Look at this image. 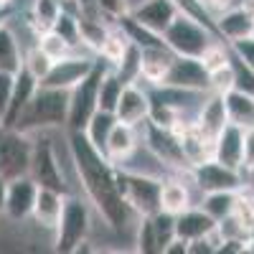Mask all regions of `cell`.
Instances as JSON below:
<instances>
[{
    "mask_svg": "<svg viewBox=\"0 0 254 254\" xmlns=\"http://www.w3.org/2000/svg\"><path fill=\"white\" fill-rule=\"evenodd\" d=\"M33 153V135L0 125V176L5 181L28 176Z\"/></svg>",
    "mask_w": 254,
    "mask_h": 254,
    "instance_id": "obj_6",
    "label": "cell"
},
{
    "mask_svg": "<svg viewBox=\"0 0 254 254\" xmlns=\"http://www.w3.org/2000/svg\"><path fill=\"white\" fill-rule=\"evenodd\" d=\"M94 64L97 61H92L89 56L69 54V56L54 61L51 71L41 79L38 84H41V87H54V89H74L76 84L94 69Z\"/></svg>",
    "mask_w": 254,
    "mask_h": 254,
    "instance_id": "obj_12",
    "label": "cell"
},
{
    "mask_svg": "<svg viewBox=\"0 0 254 254\" xmlns=\"http://www.w3.org/2000/svg\"><path fill=\"white\" fill-rule=\"evenodd\" d=\"M130 36H127V31L122 26H115L107 31V38L102 41V49H99V56L110 64V66H115V64L122 59V54L127 51V46H130Z\"/></svg>",
    "mask_w": 254,
    "mask_h": 254,
    "instance_id": "obj_30",
    "label": "cell"
},
{
    "mask_svg": "<svg viewBox=\"0 0 254 254\" xmlns=\"http://www.w3.org/2000/svg\"><path fill=\"white\" fill-rule=\"evenodd\" d=\"M51 28H54L59 36L66 38L74 49L81 46V38H79V15H74V13H69V10H61Z\"/></svg>",
    "mask_w": 254,
    "mask_h": 254,
    "instance_id": "obj_34",
    "label": "cell"
},
{
    "mask_svg": "<svg viewBox=\"0 0 254 254\" xmlns=\"http://www.w3.org/2000/svg\"><path fill=\"white\" fill-rule=\"evenodd\" d=\"M190 178L203 193H211V190H239L244 186L242 171H234V168H229L214 158L190 168Z\"/></svg>",
    "mask_w": 254,
    "mask_h": 254,
    "instance_id": "obj_10",
    "label": "cell"
},
{
    "mask_svg": "<svg viewBox=\"0 0 254 254\" xmlns=\"http://www.w3.org/2000/svg\"><path fill=\"white\" fill-rule=\"evenodd\" d=\"M208 89L216 94H226L234 89V66H231V61L216 71H208Z\"/></svg>",
    "mask_w": 254,
    "mask_h": 254,
    "instance_id": "obj_38",
    "label": "cell"
},
{
    "mask_svg": "<svg viewBox=\"0 0 254 254\" xmlns=\"http://www.w3.org/2000/svg\"><path fill=\"white\" fill-rule=\"evenodd\" d=\"M188 206H193L188 186L183 181H178V178L163 181V186H160V211H168V214L178 216L181 211H186Z\"/></svg>",
    "mask_w": 254,
    "mask_h": 254,
    "instance_id": "obj_25",
    "label": "cell"
},
{
    "mask_svg": "<svg viewBox=\"0 0 254 254\" xmlns=\"http://www.w3.org/2000/svg\"><path fill=\"white\" fill-rule=\"evenodd\" d=\"M214 160L242 171L244 168V125L226 122L224 130L214 137Z\"/></svg>",
    "mask_w": 254,
    "mask_h": 254,
    "instance_id": "obj_14",
    "label": "cell"
},
{
    "mask_svg": "<svg viewBox=\"0 0 254 254\" xmlns=\"http://www.w3.org/2000/svg\"><path fill=\"white\" fill-rule=\"evenodd\" d=\"M137 249L150 254V252H160L158 237H155V229H153V219L150 216H140L137 224Z\"/></svg>",
    "mask_w": 254,
    "mask_h": 254,
    "instance_id": "obj_37",
    "label": "cell"
},
{
    "mask_svg": "<svg viewBox=\"0 0 254 254\" xmlns=\"http://www.w3.org/2000/svg\"><path fill=\"white\" fill-rule=\"evenodd\" d=\"M201 3L211 10V13H221V10H226V8H231V5H234L237 3V0H201Z\"/></svg>",
    "mask_w": 254,
    "mask_h": 254,
    "instance_id": "obj_45",
    "label": "cell"
},
{
    "mask_svg": "<svg viewBox=\"0 0 254 254\" xmlns=\"http://www.w3.org/2000/svg\"><path fill=\"white\" fill-rule=\"evenodd\" d=\"M224 99H226V112L231 122H239L244 127L254 125V94L231 89L224 94Z\"/></svg>",
    "mask_w": 254,
    "mask_h": 254,
    "instance_id": "obj_27",
    "label": "cell"
},
{
    "mask_svg": "<svg viewBox=\"0 0 254 254\" xmlns=\"http://www.w3.org/2000/svg\"><path fill=\"white\" fill-rule=\"evenodd\" d=\"M229 122V112H226V99L224 94H216V92H206V99L201 102L198 107V115H196V127L214 140L221 130L224 125Z\"/></svg>",
    "mask_w": 254,
    "mask_h": 254,
    "instance_id": "obj_18",
    "label": "cell"
},
{
    "mask_svg": "<svg viewBox=\"0 0 254 254\" xmlns=\"http://www.w3.org/2000/svg\"><path fill=\"white\" fill-rule=\"evenodd\" d=\"M102 64L97 61L94 69L84 76L74 89H69V120L66 127L69 132H84L87 122L92 120V115L97 112V94H99V79L104 74Z\"/></svg>",
    "mask_w": 254,
    "mask_h": 254,
    "instance_id": "obj_7",
    "label": "cell"
},
{
    "mask_svg": "<svg viewBox=\"0 0 254 254\" xmlns=\"http://www.w3.org/2000/svg\"><path fill=\"white\" fill-rule=\"evenodd\" d=\"M122 87H125L122 76H120V74H117L112 66H107V69H104V74H102V79H99L97 110H104V112H115V107H117V99H120V94H122Z\"/></svg>",
    "mask_w": 254,
    "mask_h": 254,
    "instance_id": "obj_26",
    "label": "cell"
},
{
    "mask_svg": "<svg viewBox=\"0 0 254 254\" xmlns=\"http://www.w3.org/2000/svg\"><path fill=\"white\" fill-rule=\"evenodd\" d=\"M214 229H216V219L211 214H206L203 208L188 206L186 211H181V214L176 216V237L188 239V242L201 239V237L211 234Z\"/></svg>",
    "mask_w": 254,
    "mask_h": 254,
    "instance_id": "obj_22",
    "label": "cell"
},
{
    "mask_svg": "<svg viewBox=\"0 0 254 254\" xmlns=\"http://www.w3.org/2000/svg\"><path fill=\"white\" fill-rule=\"evenodd\" d=\"M242 8H244L247 13H252V15H254V0H244V3H242Z\"/></svg>",
    "mask_w": 254,
    "mask_h": 254,
    "instance_id": "obj_48",
    "label": "cell"
},
{
    "mask_svg": "<svg viewBox=\"0 0 254 254\" xmlns=\"http://www.w3.org/2000/svg\"><path fill=\"white\" fill-rule=\"evenodd\" d=\"M254 165V125L244 127V168Z\"/></svg>",
    "mask_w": 254,
    "mask_h": 254,
    "instance_id": "obj_43",
    "label": "cell"
},
{
    "mask_svg": "<svg viewBox=\"0 0 254 254\" xmlns=\"http://www.w3.org/2000/svg\"><path fill=\"white\" fill-rule=\"evenodd\" d=\"M231 66H234V89L254 94V69L247 66V64L234 54H231Z\"/></svg>",
    "mask_w": 254,
    "mask_h": 254,
    "instance_id": "obj_39",
    "label": "cell"
},
{
    "mask_svg": "<svg viewBox=\"0 0 254 254\" xmlns=\"http://www.w3.org/2000/svg\"><path fill=\"white\" fill-rule=\"evenodd\" d=\"M165 254H188V239H181V237H173L163 247Z\"/></svg>",
    "mask_w": 254,
    "mask_h": 254,
    "instance_id": "obj_44",
    "label": "cell"
},
{
    "mask_svg": "<svg viewBox=\"0 0 254 254\" xmlns=\"http://www.w3.org/2000/svg\"><path fill=\"white\" fill-rule=\"evenodd\" d=\"M38 89V79L26 71V69H20L15 74V87H13V97H10V104H8V112L3 115V125L5 127H13L20 117V112L26 110V104L31 102L33 92Z\"/></svg>",
    "mask_w": 254,
    "mask_h": 254,
    "instance_id": "obj_23",
    "label": "cell"
},
{
    "mask_svg": "<svg viewBox=\"0 0 254 254\" xmlns=\"http://www.w3.org/2000/svg\"><path fill=\"white\" fill-rule=\"evenodd\" d=\"M252 36H254V31H252Z\"/></svg>",
    "mask_w": 254,
    "mask_h": 254,
    "instance_id": "obj_50",
    "label": "cell"
},
{
    "mask_svg": "<svg viewBox=\"0 0 254 254\" xmlns=\"http://www.w3.org/2000/svg\"><path fill=\"white\" fill-rule=\"evenodd\" d=\"M92 229V216H89V206L81 198L66 196L61 208L59 224L54 229V244L56 252H76L81 249V244L87 242Z\"/></svg>",
    "mask_w": 254,
    "mask_h": 254,
    "instance_id": "obj_5",
    "label": "cell"
},
{
    "mask_svg": "<svg viewBox=\"0 0 254 254\" xmlns=\"http://www.w3.org/2000/svg\"><path fill=\"white\" fill-rule=\"evenodd\" d=\"M178 15V3L176 0H142L140 5L130 10V18L147 31H153L158 36L165 33V28L173 23V18Z\"/></svg>",
    "mask_w": 254,
    "mask_h": 254,
    "instance_id": "obj_16",
    "label": "cell"
},
{
    "mask_svg": "<svg viewBox=\"0 0 254 254\" xmlns=\"http://www.w3.org/2000/svg\"><path fill=\"white\" fill-rule=\"evenodd\" d=\"M10 3H13V0H0V8H8Z\"/></svg>",
    "mask_w": 254,
    "mask_h": 254,
    "instance_id": "obj_49",
    "label": "cell"
},
{
    "mask_svg": "<svg viewBox=\"0 0 254 254\" xmlns=\"http://www.w3.org/2000/svg\"><path fill=\"white\" fill-rule=\"evenodd\" d=\"M234 206H237V190H211V193H203V203H201V208L216 221L234 214Z\"/></svg>",
    "mask_w": 254,
    "mask_h": 254,
    "instance_id": "obj_29",
    "label": "cell"
},
{
    "mask_svg": "<svg viewBox=\"0 0 254 254\" xmlns=\"http://www.w3.org/2000/svg\"><path fill=\"white\" fill-rule=\"evenodd\" d=\"M5 190H8V181L0 176V214H3V208H5Z\"/></svg>",
    "mask_w": 254,
    "mask_h": 254,
    "instance_id": "obj_46",
    "label": "cell"
},
{
    "mask_svg": "<svg viewBox=\"0 0 254 254\" xmlns=\"http://www.w3.org/2000/svg\"><path fill=\"white\" fill-rule=\"evenodd\" d=\"M115 117L120 122L127 125H135L140 127L147 117H150V92L137 87L135 81H127L122 87V94L117 99V107H115Z\"/></svg>",
    "mask_w": 254,
    "mask_h": 254,
    "instance_id": "obj_15",
    "label": "cell"
},
{
    "mask_svg": "<svg viewBox=\"0 0 254 254\" xmlns=\"http://www.w3.org/2000/svg\"><path fill=\"white\" fill-rule=\"evenodd\" d=\"M64 201H66V193H61L56 188H46V186H38V193L33 201V211H31V219L41 226V229H49L54 231L61 216V208Z\"/></svg>",
    "mask_w": 254,
    "mask_h": 254,
    "instance_id": "obj_19",
    "label": "cell"
},
{
    "mask_svg": "<svg viewBox=\"0 0 254 254\" xmlns=\"http://www.w3.org/2000/svg\"><path fill=\"white\" fill-rule=\"evenodd\" d=\"M28 176L46 188H56L61 193H66V181L61 173V163L56 155V147L49 140L46 130L44 132H33V153H31V171Z\"/></svg>",
    "mask_w": 254,
    "mask_h": 254,
    "instance_id": "obj_8",
    "label": "cell"
},
{
    "mask_svg": "<svg viewBox=\"0 0 254 254\" xmlns=\"http://www.w3.org/2000/svg\"><path fill=\"white\" fill-rule=\"evenodd\" d=\"M163 84L165 87L186 89V92H198V94L211 92L208 89V71L201 64V59H193V56H176Z\"/></svg>",
    "mask_w": 254,
    "mask_h": 254,
    "instance_id": "obj_11",
    "label": "cell"
},
{
    "mask_svg": "<svg viewBox=\"0 0 254 254\" xmlns=\"http://www.w3.org/2000/svg\"><path fill=\"white\" fill-rule=\"evenodd\" d=\"M229 49H231V54H234V56H239L247 66L254 69V36H247V38L234 41V44H229Z\"/></svg>",
    "mask_w": 254,
    "mask_h": 254,
    "instance_id": "obj_42",
    "label": "cell"
},
{
    "mask_svg": "<svg viewBox=\"0 0 254 254\" xmlns=\"http://www.w3.org/2000/svg\"><path fill=\"white\" fill-rule=\"evenodd\" d=\"M117 117L115 112H104V110H97L92 115V120L87 122V127H84V135H87V140L97 147L99 153H104V142H107L112 127H115Z\"/></svg>",
    "mask_w": 254,
    "mask_h": 254,
    "instance_id": "obj_28",
    "label": "cell"
},
{
    "mask_svg": "<svg viewBox=\"0 0 254 254\" xmlns=\"http://www.w3.org/2000/svg\"><path fill=\"white\" fill-rule=\"evenodd\" d=\"M97 3V10L104 20H120L122 15H127L132 8H130V0H94Z\"/></svg>",
    "mask_w": 254,
    "mask_h": 254,
    "instance_id": "obj_40",
    "label": "cell"
},
{
    "mask_svg": "<svg viewBox=\"0 0 254 254\" xmlns=\"http://www.w3.org/2000/svg\"><path fill=\"white\" fill-rule=\"evenodd\" d=\"M163 41L176 56H193V59H198L206 51V46L214 41V31L206 28L201 20L190 18L188 13L178 10V15L173 18V23L165 28Z\"/></svg>",
    "mask_w": 254,
    "mask_h": 254,
    "instance_id": "obj_4",
    "label": "cell"
},
{
    "mask_svg": "<svg viewBox=\"0 0 254 254\" xmlns=\"http://www.w3.org/2000/svg\"><path fill=\"white\" fill-rule=\"evenodd\" d=\"M198 59H201V64L206 66V71H216V69L226 66V64L231 61V49L224 46V44H219V41H211V44L206 46V51Z\"/></svg>",
    "mask_w": 254,
    "mask_h": 254,
    "instance_id": "obj_35",
    "label": "cell"
},
{
    "mask_svg": "<svg viewBox=\"0 0 254 254\" xmlns=\"http://www.w3.org/2000/svg\"><path fill=\"white\" fill-rule=\"evenodd\" d=\"M252 31H254V15L247 13L242 5H231L216 13V36H221L226 44L252 36Z\"/></svg>",
    "mask_w": 254,
    "mask_h": 254,
    "instance_id": "obj_20",
    "label": "cell"
},
{
    "mask_svg": "<svg viewBox=\"0 0 254 254\" xmlns=\"http://www.w3.org/2000/svg\"><path fill=\"white\" fill-rule=\"evenodd\" d=\"M142 125H145V147L165 168H173V171H183V168H188L183 147H181V140H178V135L171 130V127H163V125L153 122L150 117H147Z\"/></svg>",
    "mask_w": 254,
    "mask_h": 254,
    "instance_id": "obj_9",
    "label": "cell"
},
{
    "mask_svg": "<svg viewBox=\"0 0 254 254\" xmlns=\"http://www.w3.org/2000/svg\"><path fill=\"white\" fill-rule=\"evenodd\" d=\"M23 69V54H20V44L15 31L5 23H0V71L18 74Z\"/></svg>",
    "mask_w": 254,
    "mask_h": 254,
    "instance_id": "obj_24",
    "label": "cell"
},
{
    "mask_svg": "<svg viewBox=\"0 0 254 254\" xmlns=\"http://www.w3.org/2000/svg\"><path fill=\"white\" fill-rule=\"evenodd\" d=\"M176 54L168 49L165 44L160 46H145L142 49V56H140V79L150 81L153 87H158V84H163L168 69H171Z\"/></svg>",
    "mask_w": 254,
    "mask_h": 254,
    "instance_id": "obj_21",
    "label": "cell"
},
{
    "mask_svg": "<svg viewBox=\"0 0 254 254\" xmlns=\"http://www.w3.org/2000/svg\"><path fill=\"white\" fill-rule=\"evenodd\" d=\"M110 26H104L102 18H84L79 15V38H81V46H87L92 51L99 54L102 49V41L107 38Z\"/></svg>",
    "mask_w": 254,
    "mask_h": 254,
    "instance_id": "obj_31",
    "label": "cell"
},
{
    "mask_svg": "<svg viewBox=\"0 0 254 254\" xmlns=\"http://www.w3.org/2000/svg\"><path fill=\"white\" fill-rule=\"evenodd\" d=\"M13 87H15V74L0 71V125H3V115L8 112V104H10V97H13Z\"/></svg>",
    "mask_w": 254,
    "mask_h": 254,
    "instance_id": "obj_41",
    "label": "cell"
},
{
    "mask_svg": "<svg viewBox=\"0 0 254 254\" xmlns=\"http://www.w3.org/2000/svg\"><path fill=\"white\" fill-rule=\"evenodd\" d=\"M140 147V135H137V127L135 125H127V122H115L112 132L104 142V158H107L112 165H122L127 158H130L135 150Z\"/></svg>",
    "mask_w": 254,
    "mask_h": 254,
    "instance_id": "obj_17",
    "label": "cell"
},
{
    "mask_svg": "<svg viewBox=\"0 0 254 254\" xmlns=\"http://www.w3.org/2000/svg\"><path fill=\"white\" fill-rule=\"evenodd\" d=\"M244 252H254V231H249L247 244H244Z\"/></svg>",
    "mask_w": 254,
    "mask_h": 254,
    "instance_id": "obj_47",
    "label": "cell"
},
{
    "mask_svg": "<svg viewBox=\"0 0 254 254\" xmlns=\"http://www.w3.org/2000/svg\"><path fill=\"white\" fill-rule=\"evenodd\" d=\"M61 10H64L61 0H33V5H31V20L33 23L31 26L36 28V33L49 31Z\"/></svg>",
    "mask_w": 254,
    "mask_h": 254,
    "instance_id": "obj_33",
    "label": "cell"
},
{
    "mask_svg": "<svg viewBox=\"0 0 254 254\" xmlns=\"http://www.w3.org/2000/svg\"><path fill=\"white\" fill-rule=\"evenodd\" d=\"M117 186H120V193H122L125 203L132 211H137L140 216H153L160 208V186H163V181L158 176L117 168Z\"/></svg>",
    "mask_w": 254,
    "mask_h": 254,
    "instance_id": "obj_3",
    "label": "cell"
},
{
    "mask_svg": "<svg viewBox=\"0 0 254 254\" xmlns=\"http://www.w3.org/2000/svg\"><path fill=\"white\" fill-rule=\"evenodd\" d=\"M36 193H38V183H36L31 176H20V178L8 181L3 214H5L10 221H20V224H23L26 219H31Z\"/></svg>",
    "mask_w": 254,
    "mask_h": 254,
    "instance_id": "obj_13",
    "label": "cell"
},
{
    "mask_svg": "<svg viewBox=\"0 0 254 254\" xmlns=\"http://www.w3.org/2000/svg\"><path fill=\"white\" fill-rule=\"evenodd\" d=\"M66 120H69V89H54L38 84V89L33 92L31 102L26 104V110L20 112L13 127L33 135L66 127Z\"/></svg>",
    "mask_w": 254,
    "mask_h": 254,
    "instance_id": "obj_2",
    "label": "cell"
},
{
    "mask_svg": "<svg viewBox=\"0 0 254 254\" xmlns=\"http://www.w3.org/2000/svg\"><path fill=\"white\" fill-rule=\"evenodd\" d=\"M36 46H38L41 51H44L51 61H59V59H64V56L74 54V46H71L64 36H59L54 28L36 33Z\"/></svg>",
    "mask_w": 254,
    "mask_h": 254,
    "instance_id": "obj_32",
    "label": "cell"
},
{
    "mask_svg": "<svg viewBox=\"0 0 254 254\" xmlns=\"http://www.w3.org/2000/svg\"><path fill=\"white\" fill-rule=\"evenodd\" d=\"M51 66H54V61H51L44 51H41L38 46H33V49L23 56V69H26V71H31L38 81L51 71Z\"/></svg>",
    "mask_w": 254,
    "mask_h": 254,
    "instance_id": "obj_36",
    "label": "cell"
},
{
    "mask_svg": "<svg viewBox=\"0 0 254 254\" xmlns=\"http://www.w3.org/2000/svg\"><path fill=\"white\" fill-rule=\"evenodd\" d=\"M69 153L79 173V181L99 216L112 229H125L130 206L125 203L117 186V168L87 140L84 132H69Z\"/></svg>",
    "mask_w": 254,
    "mask_h": 254,
    "instance_id": "obj_1",
    "label": "cell"
}]
</instances>
